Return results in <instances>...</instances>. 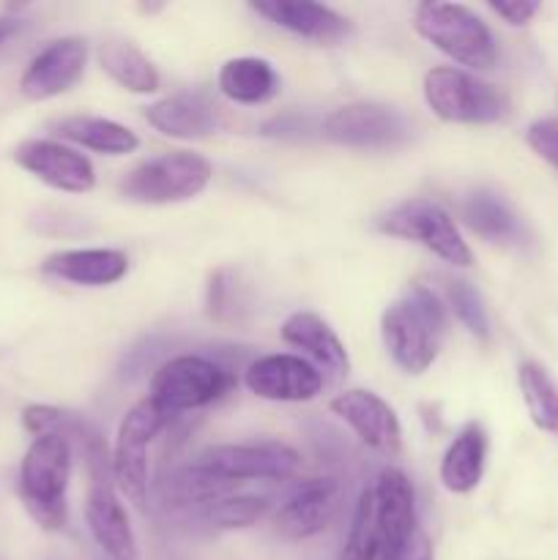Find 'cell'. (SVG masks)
Returning a JSON list of instances; mask_svg holds the SVG:
<instances>
[{
    "instance_id": "1",
    "label": "cell",
    "mask_w": 558,
    "mask_h": 560,
    "mask_svg": "<svg viewBox=\"0 0 558 560\" xmlns=\"http://www.w3.org/2000/svg\"><path fill=\"white\" fill-rule=\"evenodd\" d=\"M446 334V312L432 290L414 284L381 317V337L394 364L408 375H421L435 364Z\"/></svg>"
},
{
    "instance_id": "2",
    "label": "cell",
    "mask_w": 558,
    "mask_h": 560,
    "mask_svg": "<svg viewBox=\"0 0 558 560\" xmlns=\"http://www.w3.org/2000/svg\"><path fill=\"white\" fill-rule=\"evenodd\" d=\"M71 481V441L42 435L27 446L20 465V495L42 528L60 530L69 517L66 492Z\"/></svg>"
},
{
    "instance_id": "3",
    "label": "cell",
    "mask_w": 558,
    "mask_h": 560,
    "mask_svg": "<svg viewBox=\"0 0 558 560\" xmlns=\"http://www.w3.org/2000/svg\"><path fill=\"white\" fill-rule=\"evenodd\" d=\"M414 27L425 42L454 63L474 71H490L498 63V44L492 31L476 11L463 3H419L414 11Z\"/></svg>"
},
{
    "instance_id": "4",
    "label": "cell",
    "mask_w": 558,
    "mask_h": 560,
    "mask_svg": "<svg viewBox=\"0 0 558 560\" xmlns=\"http://www.w3.org/2000/svg\"><path fill=\"white\" fill-rule=\"evenodd\" d=\"M425 102L446 124H498L509 115V96L501 88L452 66L427 71Z\"/></svg>"
},
{
    "instance_id": "5",
    "label": "cell",
    "mask_w": 558,
    "mask_h": 560,
    "mask_svg": "<svg viewBox=\"0 0 558 560\" xmlns=\"http://www.w3.org/2000/svg\"><path fill=\"white\" fill-rule=\"evenodd\" d=\"M213 178V167L206 156L189 151H173L137 164L124 180L120 195L142 206H170L200 195Z\"/></svg>"
},
{
    "instance_id": "6",
    "label": "cell",
    "mask_w": 558,
    "mask_h": 560,
    "mask_svg": "<svg viewBox=\"0 0 558 560\" xmlns=\"http://www.w3.org/2000/svg\"><path fill=\"white\" fill-rule=\"evenodd\" d=\"M233 372L206 355H175L151 377V402L167 416L206 408L233 388Z\"/></svg>"
},
{
    "instance_id": "7",
    "label": "cell",
    "mask_w": 558,
    "mask_h": 560,
    "mask_svg": "<svg viewBox=\"0 0 558 560\" xmlns=\"http://www.w3.org/2000/svg\"><path fill=\"white\" fill-rule=\"evenodd\" d=\"M170 419H173V416L164 413L162 408H156V405L146 397L142 402H137L118 424L113 454H109V463H113V481L115 490H118L126 501L135 503L137 509L146 506L148 501V448L156 441L159 432L170 424Z\"/></svg>"
},
{
    "instance_id": "8",
    "label": "cell",
    "mask_w": 558,
    "mask_h": 560,
    "mask_svg": "<svg viewBox=\"0 0 558 560\" xmlns=\"http://www.w3.org/2000/svg\"><path fill=\"white\" fill-rule=\"evenodd\" d=\"M377 230L394 238L414 241L441 257L443 262L457 268H468L474 262V252L465 244L457 222L446 208L430 200H408L399 202L388 213L377 219Z\"/></svg>"
},
{
    "instance_id": "9",
    "label": "cell",
    "mask_w": 558,
    "mask_h": 560,
    "mask_svg": "<svg viewBox=\"0 0 558 560\" xmlns=\"http://www.w3.org/2000/svg\"><path fill=\"white\" fill-rule=\"evenodd\" d=\"M197 465L228 485L241 487L246 481H284L299 470V452L279 441L222 443L211 446L195 459Z\"/></svg>"
},
{
    "instance_id": "10",
    "label": "cell",
    "mask_w": 558,
    "mask_h": 560,
    "mask_svg": "<svg viewBox=\"0 0 558 560\" xmlns=\"http://www.w3.org/2000/svg\"><path fill=\"white\" fill-rule=\"evenodd\" d=\"M326 140L359 151H388L408 140L410 126L403 113L388 104L353 102L328 113L321 124Z\"/></svg>"
},
{
    "instance_id": "11",
    "label": "cell",
    "mask_w": 558,
    "mask_h": 560,
    "mask_svg": "<svg viewBox=\"0 0 558 560\" xmlns=\"http://www.w3.org/2000/svg\"><path fill=\"white\" fill-rule=\"evenodd\" d=\"M342 498V485L334 476L299 481L279 503L277 530L288 539H312L334 523Z\"/></svg>"
},
{
    "instance_id": "12",
    "label": "cell",
    "mask_w": 558,
    "mask_h": 560,
    "mask_svg": "<svg viewBox=\"0 0 558 560\" xmlns=\"http://www.w3.org/2000/svg\"><path fill=\"white\" fill-rule=\"evenodd\" d=\"M244 383L268 402H310L321 394L323 372L301 355L271 353L246 366Z\"/></svg>"
},
{
    "instance_id": "13",
    "label": "cell",
    "mask_w": 558,
    "mask_h": 560,
    "mask_svg": "<svg viewBox=\"0 0 558 560\" xmlns=\"http://www.w3.org/2000/svg\"><path fill=\"white\" fill-rule=\"evenodd\" d=\"M332 413L339 416L372 452L383 457H397L403 452V424L392 405L375 392L348 388L332 399Z\"/></svg>"
},
{
    "instance_id": "14",
    "label": "cell",
    "mask_w": 558,
    "mask_h": 560,
    "mask_svg": "<svg viewBox=\"0 0 558 560\" xmlns=\"http://www.w3.org/2000/svg\"><path fill=\"white\" fill-rule=\"evenodd\" d=\"M14 162L42 184L69 195H85L96 186L91 159L58 140H25L16 145Z\"/></svg>"
},
{
    "instance_id": "15",
    "label": "cell",
    "mask_w": 558,
    "mask_h": 560,
    "mask_svg": "<svg viewBox=\"0 0 558 560\" xmlns=\"http://www.w3.org/2000/svg\"><path fill=\"white\" fill-rule=\"evenodd\" d=\"M85 66L88 44L77 36L58 38L31 60L20 80V91L33 102L55 98L80 82V77L85 74Z\"/></svg>"
},
{
    "instance_id": "16",
    "label": "cell",
    "mask_w": 558,
    "mask_h": 560,
    "mask_svg": "<svg viewBox=\"0 0 558 560\" xmlns=\"http://www.w3.org/2000/svg\"><path fill=\"white\" fill-rule=\"evenodd\" d=\"M372 498H375V520L381 530V558H386L421 530L416 517V492L403 470L386 468L372 487Z\"/></svg>"
},
{
    "instance_id": "17",
    "label": "cell",
    "mask_w": 558,
    "mask_h": 560,
    "mask_svg": "<svg viewBox=\"0 0 558 560\" xmlns=\"http://www.w3.org/2000/svg\"><path fill=\"white\" fill-rule=\"evenodd\" d=\"M146 120L173 140H206L217 131V104L206 93H170L146 109Z\"/></svg>"
},
{
    "instance_id": "18",
    "label": "cell",
    "mask_w": 558,
    "mask_h": 560,
    "mask_svg": "<svg viewBox=\"0 0 558 560\" xmlns=\"http://www.w3.org/2000/svg\"><path fill=\"white\" fill-rule=\"evenodd\" d=\"M252 11L266 16L282 31L293 33L310 42H337L350 31V22L342 14L323 3H304V0H266L252 3Z\"/></svg>"
},
{
    "instance_id": "19",
    "label": "cell",
    "mask_w": 558,
    "mask_h": 560,
    "mask_svg": "<svg viewBox=\"0 0 558 560\" xmlns=\"http://www.w3.org/2000/svg\"><path fill=\"white\" fill-rule=\"evenodd\" d=\"M42 271L82 288H107L126 277L129 257L118 249H63L49 255Z\"/></svg>"
},
{
    "instance_id": "20",
    "label": "cell",
    "mask_w": 558,
    "mask_h": 560,
    "mask_svg": "<svg viewBox=\"0 0 558 560\" xmlns=\"http://www.w3.org/2000/svg\"><path fill=\"white\" fill-rule=\"evenodd\" d=\"M282 339L290 348L301 350L315 361L317 370H326L332 377H339L348 372V350L339 342L334 328L315 312H293L282 323Z\"/></svg>"
},
{
    "instance_id": "21",
    "label": "cell",
    "mask_w": 558,
    "mask_h": 560,
    "mask_svg": "<svg viewBox=\"0 0 558 560\" xmlns=\"http://www.w3.org/2000/svg\"><path fill=\"white\" fill-rule=\"evenodd\" d=\"M487 465V432L476 421L465 424L449 443L441 459V485L454 495H468L479 487Z\"/></svg>"
},
{
    "instance_id": "22",
    "label": "cell",
    "mask_w": 558,
    "mask_h": 560,
    "mask_svg": "<svg viewBox=\"0 0 558 560\" xmlns=\"http://www.w3.org/2000/svg\"><path fill=\"white\" fill-rule=\"evenodd\" d=\"M53 129L60 140H69L88 151L104 153V156H126L140 148V137L129 126L98 118V115H69V118L55 120Z\"/></svg>"
},
{
    "instance_id": "23",
    "label": "cell",
    "mask_w": 558,
    "mask_h": 560,
    "mask_svg": "<svg viewBox=\"0 0 558 560\" xmlns=\"http://www.w3.org/2000/svg\"><path fill=\"white\" fill-rule=\"evenodd\" d=\"M219 91L235 104H266L279 93V74L266 58H230L219 69Z\"/></svg>"
},
{
    "instance_id": "24",
    "label": "cell",
    "mask_w": 558,
    "mask_h": 560,
    "mask_svg": "<svg viewBox=\"0 0 558 560\" xmlns=\"http://www.w3.org/2000/svg\"><path fill=\"white\" fill-rule=\"evenodd\" d=\"M463 219L476 235L490 244H520L525 238L518 213L492 191H474L463 206Z\"/></svg>"
},
{
    "instance_id": "25",
    "label": "cell",
    "mask_w": 558,
    "mask_h": 560,
    "mask_svg": "<svg viewBox=\"0 0 558 560\" xmlns=\"http://www.w3.org/2000/svg\"><path fill=\"white\" fill-rule=\"evenodd\" d=\"M98 66L107 71L113 82H118L129 93H156L159 71L135 44L109 38L98 47Z\"/></svg>"
},
{
    "instance_id": "26",
    "label": "cell",
    "mask_w": 558,
    "mask_h": 560,
    "mask_svg": "<svg viewBox=\"0 0 558 560\" xmlns=\"http://www.w3.org/2000/svg\"><path fill=\"white\" fill-rule=\"evenodd\" d=\"M518 383L531 421L539 430L558 432V388L550 381V375L534 361H525L518 370Z\"/></svg>"
},
{
    "instance_id": "27",
    "label": "cell",
    "mask_w": 558,
    "mask_h": 560,
    "mask_svg": "<svg viewBox=\"0 0 558 560\" xmlns=\"http://www.w3.org/2000/svg\"><path fill=\"white\" fill-rule=\"evenodd\" d=\"M337 560H381V530H377L372 487L361 490L353 520H350L348 539H345Z\"/></svg>"
},
{
    "instance_id": "28",
    "label": "cell",
    "mask_w": 558,
    "mask_h": 560,
    "mask_svg": "<svg viewBox=\"0 0 558 560\" xmlns=\"http://www.w3.org/2000/svg\"><path fill=\"white\" fill-rule=\"evenodd\" d=\"M446 299L457 320L468 328V334L487 342L490 339V320H487V310L479 293L463 279H446Z\"/></svg>"
},
{
    "instance_id": "29",
    "label": "cell",
    "mask_w": 558,
    "mask_h": 560,
    "mask_svg": "<svg viewBox=\"0 0 558 560\" xmlns=\"http://www.w3.org/2000/svg\"><path fill=\"white\" fill-rule=\"evenodd\" d=\"M268 512V498L230 495L206 506V520L217 528H246Z\"/></svg>"
},
{
    "instance_id": "30",
    "label": "cell",
    "mask_w": 558,
    "mask_h": 560,
    "mask_svg": "<svg viewBox=\"0 0 558 560\" xmlns=\"http://www.w3.org/2000/svg\"><path fill=\"white\" fill-rule=\"evenodd\" d=\"M315 131H321V126L315 124V118L301 113H284V115H274L271 120L263 124V135L266 137H277V140H310Z\"/></svg>"
},
{
    "instance_id": "31",
    "label": "cell",
    "mask_w": 558,
    "mask_h": 560,
    "mask_svg": "<svg viewBox=\"0 0 558 560\" xmlns=\"http://www.w3.org/2000/svg\"><path fill=\"white\" fill-rule=\"evenodd\" d=\"M525 140L534 148L536 156H542L550 167L558 170V120H534V124L528 126V131H525Z\"/></svg>"
},
{
    "instance_id": "32",
    "label": "cell",
    "mask_w": 558,
    "mask_h": 560,
    "mask_svg": "<svg viewBox=\"0 0 558 560\" xmlns=\"http://www.w3.org/2000/svg\"><path fill=\"white\" fill-rule=\"evenodd\" d=\"M542 5L539 3H531V0H509V3H490L492 14L501 16L503 22L509 25L520 27V25H528L536 14H539Z\"/></svg>"
},
{
    "instance_id": "33",
    "label": "cell",
    "mask_w": 558,
    "mask_h": 560,
    "mask_svg": "<svg viewBox=\"0 0 558 560\" xmlns=\"http://www.w3.org/2000/svg\"><path fill=\"white\" fill-rule=\"evenodd\" d=\"M381 560H432V545H430V539H427L425 530H419L414 539L405 541L399 550L388 552V556Z\"/></svg>"
},
{
    "instance_id": "34",
    "label": "cell",
    "mask_w": 558,
    "mask_h": 560,
    "mask_svg": "<svg viewBox=\"0 0 558 560\" xmlns=\"http://www.w3.org/2000/svg\"><path fill=\"white\" fill-rule=\"evenodd\" d=\"M25 27V22L20 16H11V14H0V49L11 42L14 36H20V31Z\"/></svg>"
}]
</instances>
